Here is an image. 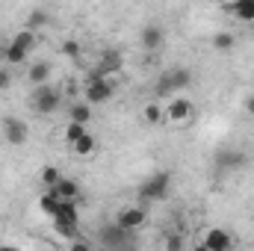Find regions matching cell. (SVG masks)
I'll return each instance as SVG.
<instances>
[{
	"mask_svg": "<svg viewBox=\"0 0 254 251\" xmlns=\"http://www.w3.org/2000/svg\"><path fill=\"white\" fill-rule=\"evenodd\" d=\"M30 104H33V110H36L39 116H51V113H57V107H60V89H54V86H39V89L33 92Z\"/></svg>",
	"mask_w": 254,
	"mask_h": 251,
	"instance_id": "cell-1",
	"label": "cell"
},
{
	"mask_svg": "<svg viewBox=\"0 0 254 251\" xmlns=\"http://www.w3.org/2000/svg\"><path fill=\"white\" fill-rule=\"evenodd\" d=\"M190 83H192V77H190L187 68H172V71L163 74V80H160V86H157V95H178V92L187 89Z\"/></svg>",
	"mask_w": 254,
	"mask_h": 251,
	"instance_id": "cell-2",
	"label": "cell"
},
{
	"mask_svg": "<svg viewBox=\"0 0 254 251\" xmlns=\"http://www.w3.org/2000/svg\"><path fill=\"white\" fill-rule=\"evenodd\" d=\"M169 184H172V175H169V172H157V175H151V178L139 187V195H142L145 201H157V198H163V195L169 192Z\"/></svg>",
	"mask_w": 254,
	"mask_h": 251,
	"instance_id": "cell-3",
	"label": "cell"
},
{
	"mask_svg": "<svg viewBox=\"0 0 254 251\" xmlns=\"http://www.w3.org/2000/svg\"><path fill=\"white\" fill-rule=\"evenodd\" d=\"M142 225H145V210H142V207H122V210L116 213V228H122L125 234L139 231Z\"/></svg>",
	"mask_w": 254,
	"mask_h": 251,
	"instance_id": "cell-4",
	"label": "cell"
},
{
	"mask_svg": "<svg viewBox=\"0 0 254 251\" xmlns=\"http://www.w3.org/2000/svg\"><path fill=\"white\" fill-rule=\"evenodd\" d=\"M113 83L110 80H89V86H86V104L92 107V104H107L110 98H113Z\"/></svg>",
	"mask_w": 254,
	"mask_h": 251,
	"instance_id": "cell-5",
	"label": "cell"
},
{
	"mask_svg": "<svg viewBox=\"0 0 254 251\" xmlns=\"http://www.w3.org/2000/svg\"><path fill=\"white\" fill-rule=\"evenodd\" d=\"M27 133H30V130H27V125H24L21 119H12V116L3 119V136H6L9 145H24V142H27Z\"/></svg>",
	"mask_w": 254,
	"mask_h": 251,
	"instance_id": "cell-6",
	"label": "cell"
},
{
	"mask_svg": "<svg viewBox=\"0 0 254 251\" xmlns=\"http://www.w3.org/2000/svg\"><path fill=\"white\" fill-rule=\"evenodd\" d=\"M195 107H192L187 98H172V104L166 107V119L169 122H190Z\"/></svg>",
	"mask_w": 254,
	"mask_h": 251,
	"instance_id": "cell-7",
	"label": "cell"
},
{
	"mask_svg": "<svg viewBox=\"0 0 254 251\" xmlns=\"http://www.w3.org/2000/svg\"><path fill=\"white\" fill-rule=\"evenodd\" d=\"M204 246H207L210 251H231V246H234V237H231L228 231H222V228H213V231H207Z\"/></svg>",
	"mask_w": 254,
	"mask_h": 251,
	"instance_id": "cell-8",
	"label": "cell"
},
{
	"mask_svg": "<svg viewBox=\"0 0 254 251\" xmlns=\"http://www.w3.org/2000/svg\"><path fill=\"white\" fill-rule=\"evenodd\" d=\"M54 225H80L77 201H60V207H57V213H54Z\"/></svg>",
	"mask_w": 254,
	"mask_h": 251,
	"instance_id": "cell-9",
	"label": "cell"
},
{
	"mask_svg": "<svg viewBox=\"0 0 254 251\" xmlns=\"http://www.w3.org/2000/svg\"><path fill=\"white\" fill-rule=\"evenodd\" d=\"M142 48H148V51H160L163 48V30L157 24H148L142 30Z\"/></svg>",
	"mask_w": 254,
	"mask_h": 251,
	"instance_id": "cell-10",
	"label": "cell"
},
{
	"mask_svg": "<svg viewBox=\"0 0 254 251\" xmlns=\"http://www.w3.org/2000/svg\"><path fill=\"white\" fill-rule=\"evenodd\" d=\"M48 77H51V65L48 63H36V65H30V71H27V80L39 89V86H45L48 83Z\"/></svg>",
	"mask_w": 254,
	"mask_h": 251,
	"instance_id": "cell-11",
	"label": "cell"
},
{
	"mask_svg": "<svg viewBox=\"0 0 254 251\" xmlns=\"http://www.w3.org/2000/svg\"><path fill=\"white\" fill-rule=\"evenodd\" d=\"M51 192H57V195H60V201H77V198H80V187H77L74 181H68V178H63V181L51 189Z\"/></svg>",
	"mask_w": 254,
	"mask_h": 251,
	"instance_id": "cell-12",
	"label": "cell"
},
{
	"mask_svg": "<svg viewBox=\"0 0 254 251\" xmlns=\"http://www.w3.org/2000/svg\"><path fill=\"white\" fill-rule=\"evenodd\" d=\"M36 42H39V39H36V33H30V30H21V33H15V39H12L9 45H12V48H18V51H24V54L30 57V51L36 48Z\"/></svg>",
	"mask_w": 254,
	"mask_h": 251,
	"instance_id": "cell-13",
	"label": "cell"
},
{
	"mask_svg": "<svg viewBox=\"0 0 254 251\" xmlns=\"http://www.w3.org/2000/svg\"><path fill=\"white\" fill-rule=\"evenodd\" d=\"M39 207H42V213H45V216H51V219H54V213H57V207H60V195H57V192H51V189H45V195L39 198Z\"/></svg>",
	"mask_w": 254,
	"mask_h": 251,
	"instance_id": "cell-14",
	"label": "cell"
},
{
	"mask_svg": "<svg viewBox=\"0 0 254 251\" xmlns=\"http://www.w3.org/2000/svg\"><path fill=\"white\" fill-rule=\"evenodd\" d=\"M237 18H243V21H254V0H240V3H234V6H228Z\"/></svg>",
	"mask_w": 254,
	"mask_h": 251,
	"instance_id": "cell-15",
	"label": "cell"
},
{
	"mask_svg": "<svg viewBox=\"0 0 254 251\" xmlns=\"http://www.w3.org/2000/svg\"><path fill=\"white\" fill-rule=\"evenodd\" d=\"M48 24V12L45 9H33L30 15H27V27L24 30H30V33H36L39 27H45Z\"/></svg>",
	"mask_w": 254,
	"mask_h": 251,
	"instance_id": "cell-16",
	"label": "cell"
},
{
	"mask_svg": "<svg viewBox=\"0 0 254 251\" xmlns=\"http://www.w3.org/2000/svg\"><path fill=\"white\" fill-rule=\"evenodd\" d=\"M89 119H92V107L89 104H74L71 107V122L74 125H89Z\"/></svg>",
	"mask_w": 254,
	"mask_h": 251,
	"instance_id": "cell-17",
	"label": "cell"
},
{
	"mask_svg": "<svg viewBox=\"0 0 254 251\" xmlns=\"http://www.w3.org/2000/svg\"><path fill=\"white\" fill-rule=\"evenodd\" d=\"M71 151H74L77 157H89V154L95 151V136H92V133H86L80 142H74V145H71Z\"/></svg>",
	"mask_w": 254,
	"mask_h": 251,
	"instance_id": "cell-18",
	"label": "cell"
},
{
	"mask_svg": "<svg viewBox=\"0 0 254 251\" xmlns=\"http://www.w3.org/2000/svg\"><path fill=\"white\" fill-rule=\"evenodd\" d=\"M142 116H145V122H148V125H160V122L166 119V110H163L160 104H148V107L142 110Z\"/></svg>",
	"mask_w": 254,
	"mask_h": 251,
	"instance_id": "cell-19",
	"label": "cell"
},
{
	"mask_svg": "<svg viewBox=\"0 0 254 251\" xmlns=\"http://www.w3.org/2000/svg\"><path fill=\"white\" fill-rule=\"evenodd\" d=\"M60 181H63V175H60L57 166H45L42 169V184H45V189H54Z\"/></svg>",
	"mask_w": 254,
	"mask_h": 251,
	"instance_id": "cell-20",
	"label": "cell"
},
{
	"mask_svg": "<svg viewBox=\"0 0 254 251\" xmlns=\"http://www.w3.org/2000/svg\"><path fill=\"white\" fill-rule=\"evenodd\" d=\"M3 60H6V68H9V65H24V63H27V54L9 45V48L3 51Z\"/></svg>",
	"mask_w": 254,
	"mask_h": 251,
	"instance_id": "cell-21",
	"label": "cell"
},
{
	"mask_svg": "<svg viewBox=\"0 0 254 251\" xmlns=\"http://www.w3.org/2000/svg\"><path fill=\"white\" fill-rule=\"evenodd\" d=\"M83 136H86V125H74V122H68V125H65V139H68L71 145H74V142H80Z\"/></svg>",
	"mask_w": 254,
	"mask_h": 251,
	"instance_id": "cell-22",
	"label": "cell"
},
{
	"mask_svg": "<svg viewBox=\"0 0 254 251\" xmlns=\"http://www.w3.org/2000/svg\"><path fill=\"white\" fill-rule=\"evenodd\" d=\"M213 48L216 51H231L234 48V36L231 33H216L213 36Z\"/></svg>",
	"mask_w": 254,
	"mask_h": 251,
	"instance_id": "cell-23",
	"label": "cell"
},
{
	"mask_svg": "<svg viewBox=\"0 0 254 251\" xmlns=\"http://www.w3.org/2000/svg\"><path fill=\"white\" fill-rule=\"evenodd\" d=\"M219 163L228 166V169H240V166H246V157H243V154H222Z\"/></svg>",
	"mask_w": 254,
	"mask_h": 251,
	"instance_id": "cell-24",
	"label": "cell"
},
{
	"mask_svg": "<svg viewBox=\"0 0 254 251\" xmlns=\"http://www.w3.org/2000/svg\"><path fill=\"white\" fill-rule=\"evenodd\" d=\"M9 86H12V71L0 65V92H3V89H9Z\"/></svg>",
	"mask_w": 254,
	"mask_h": 251,
	"instance_id": "cell-25",
	"label": "cell"
},
{
	"mask_svg": "<svg viewBox=\"0 0 254 251\" xmlns=\"http://www.w3.org/2000/svg\"><path fill=\"white\" fill-rule=\"evenodd\" d=\"M166 251H184V240L181 237H169L166 240Z\"/></svg>",
	"mask_w": 254,
	"mask_h": 251,
	"instance_id": "cell-26",
	"label": "cell"
},
{
	"mask_svg": "<svg viewBox=\"0 0 254 251\" xmlns=\"http://www.w3.org/2000/svg\"><path fill=\"white\" fill-rule=\"evenodd\" d=\"M65 54H68V57H77V54H80V48H77V42H65V48H63Z\"/></svg>",
	"mask_w": 254,
	"mask_h": 251,
	"instance_id": "cell-27",
	"label": "cell"
},
{
	"mask_svg": "<svg viewBox=\"0 0 254 251\" xmlns=\"http://www.w3.org/2000/svg\"><path fill=\"white\" fill-rule=\"evenodd\" d=\"M71 251H92V246L83 243V240H74V243H71Z\"/></svg>",
	"mask_w": 254,
	"mask_h": 251,
	"instance_id": "cell-28",
	"label": "cell"
},
{
	"mask_svg": "<svg viewBox=\"0 0 254 251\" xmlns=\"http://www.w3.org/2000/svg\"><path fill=\"white\" fill-rule=\"evenodd\" d=\"M246 110H249V116H252V119H254V95H252V98H249V104H246Z\"/></svg>",
	"mask_w": 254,
	"mask_h": 251,
	"instance_id": "cell-29",
	"label": "cell"
},
{
	"mask_svg": "<svg viewBox=\"0 0 254 251\" xmlns=\"http://www.w3.org/2000/svg\"><path fill=\"white\" fill-rule=\"evenodd\" d=\"M0 251H21L18 246H0Z\"/></svg>",
	"mask_w": 254,
	"mask_h": 251,
	"instance_id": "cell-30",
	"label": "cell"
},
{
	"mask_svg": "<svg viewBox=\"0 0 254 251\" xmlns=\"http://www.w3.org/2000/svg\"><path fill=\"white\" fill-rule=\"evenodd\" d=\"M192 251H210V249H207L204 243H198V246H195V249H192Z\"/></svg>",
	"mask_w": 254,
	"mask_h": 251,
	"instance_id": "cell-31",
	"label": "cell"
}]
</instances>
